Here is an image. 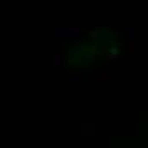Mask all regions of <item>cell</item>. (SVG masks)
<instances>
[{"label":"cell","instance_id":"cell-1","mask_svg":"<svg viewBox=\"0 0 148 148\" xmlns=\"http://www.w3.org/2000/svg\"><path fill=\"white\" fill-rule=\"evenodd\" d=\"M82 27H75V26H63V27H55V36L56 38H73V39H80L82 38Z\"/></svg>","mask_w":148,"mask_h":148},{"label":"cell","instance_id":"cell-2","mask_svg":"<svg viewBox=\"0 0 148 148\" xmlns=\"http://www.w3.org/2000/svg\"><path fill=\"white\" fill-rule=\"evenodd\" d=\"M85 49H87V48L82 45L80 39H70V45H68V51H70V55H75V56L84 55Z\"/></svg>","mask_w":148,"mask_h":148},{"label":"cell","instance_id":"cell-3","mask_svg":"<svg viewBox=\"0 0 148 148\" xmlns=\"http://www.w3.org/2000/svg\"><path fill=\"white\" fill-rule=\"evenodd\" d=\"M121 32H124V36H126V39H128V45L131 43V46H134V39H136L138 27H123Z\"/></svg>","mask_w":148,"mask_h":148},{"label":"cell","instance_id":"cell-4","mask_svg":"<svg viewBox=\"0 0 148 148\" xmlns=\"http://www.w3.org/2000/svg\"><path fill=\"white\" fill-rule=\"evenodd\" d=\"M87 77H84V73H72L68 77V80L70 82H82V80H85Z\"/></svg>","mask_w":148,"mask_h":148},{"label":"cell","instance_id":"cell-5","mask_svg":"<svg viewBox=\"0 0 148 148\" xmlns=\"http://www.w3.org/2000/svg\"><path fill=\"white\" fill-rule=\"evenodd\" d=\"M55 66H56V68H60V66H65V58H63V56H60V53H56V55H55Z\"/></svg>","mask_w":148,"mask_h":148}]
</instances>
